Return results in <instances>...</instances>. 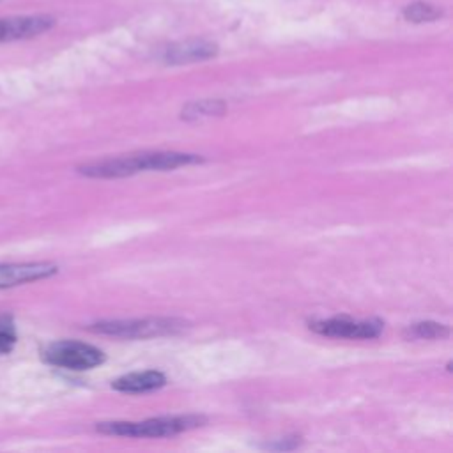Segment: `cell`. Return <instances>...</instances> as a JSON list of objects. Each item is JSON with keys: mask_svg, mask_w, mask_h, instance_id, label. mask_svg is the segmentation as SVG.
I'll list each match as a JSON object with an SVG mask.
<instances>
[{"mask_svg": "<svg viewBox=\"0 0 453 453\" xmlns=\"http://www.w3.org/2000/svg\"><path fill=\"white\" fill-rule=\"evenodd\" d=\"M449 334V329L448 326L444 324H439V322H432V320H426V322H416L412 326L407 327L405 331V336L409 338H419V340H441V338H446Z\"/></svg>", "mask_w": 453, "mask_h": 453, "instance_id": "cell-9", "label": "cell"}, {"mask_svg": "<svg viewBox=\"0 0 453 453\" xmlns=\"http://www.w3.org/2000/svg\"><path fill=\"white\" fill-rule=\"evenodd\" d=\"M18 340L14 319L9 313H0V354H9Z\"/></svg>", "mask_w": 453, "mask_h": 453, "instance_id": "cell-12", "label": "cell"}, {"mask_svg": "<svg viewBox=\"0 0 453 453\" xmlns=\"http://www.w3.org/2000/svg\"><path fill=\"white\" fill-rule=\"evenodd\" d=\"M57 273H58V265L51 262L0 264V288H11V287L39 281Z\"/></svg>", "mask_w": 453, "mask_h": 453, "instance_id": "cell-6", "label": "cell"}, {"mask_svg": "<svg viewBox=\"0 0 453 453\" xmlns=\"http://www.w3.org/2000/svg\"><path fill=\"white\" fill-rule=\"evenodd\" d=\"M310 329L322 336H331V338L370 340V338H377L382 333L384 324L379 319L354 320L350 317H333V319L310 322Z\"/></svg>", "mask_w": 453, "mask_h": 453, "instance_id": "cell-4", "label": "cell"}, {"mask_svg": "<svg viewBox=\"0 0 453 453\" xmlns=\"http://www.w3.org/2000/svg\"><path fill=\"white\" fill-rule=\"evenodd\" d=\"M0 2H2V0H0Z\"/></svg>", "mask_w": 453, "mask_h": 453, "instance_id": "cell-13", "label": "cell"}, {"mask_svg": "<svg viewBox=\"0 0 453 453\" xmlns=\"http://www.w3.org/2000/svg\"><path fill=\"white\" fill-rule=\"evenodd\" d=\"M403 16L409 21L423 23V21L437 19L441 16V9H437V5H432L428 2H414L403 9Z\"/></svg>", "mask_w": 453, "mask_h": 453, "instance_id": "cell-10", "label": "cell"}, {"mask_svg": "<svg viewBox=\"0 0 453 453\" xmlns=\"http://www.w3.org/2000/svg\"><path fill=\"white\" fill-rule=\"evenodd\" d=\"M42 359L57 368L83 372L103 365L106 356L101 349L90 343L78 340H58L46 345L42 350Z\"/></svg>", "mask_w": 453, "mask_h": 453, "instance_id": "cell-3", "label": "cell"}, {"mask_svg": "<svg viewBox=\"0 0 453 453\" xmlns=\"http://www.w3.org/2000/svg\"><path fill=\"white\" fill-rule=\"evenodd\" d=\"M205 423L203 416H163L143 421H101L96 423V430L106 435L122 437H170L186 430H193Z\"/></svg>", "mask_w": 453, "mask_h": 453, "instance_id": "cell-1", "label": "cell"}, {"mask_svg": "<svg viewBox=\"0 0 453 453\" xmlns=\"http://www.w3.org/2000/svg\"><path fill=\"white\" fill-rule=\"evenodd\" d=\"M218 53V48L214 42L209 41H186L170 46L165 51V60L170 64H188L196 60L211 58Z\"/></svg>", "mask_w": 453, "mask_h": 453, "instance_id": "cell-8", "label": "cell"}, {"mask_svg": "<svg viewBox=\"0 0 453 453\" xmlns=\"http://www.w3.org/2000/svg\"><path fill=\"white\" fill-rule=\"evenodd\" d=\"M55 18L50 14H23L0 18V44L27 41L46 34L55 27Z\"/></svg>", "mask_w": 453, "mask_h": 453, "instance_id": "cell-5", "label": "cell"}, {"mask_svg": "<svg viewBox=\"0 0 453 453\" xmlns=\"http://www.w3.org/2000/svg\"><path fill=\"white\" fill-rule=\"evenodd\" d=\"M166 384V377L157 370L126 373L111 382V388L120 393H147Z\"/></svg>", "mask_w": 453, "mask_h": 453, "instance_id": "cell-7", "label": "cell"}, {"mask_svg": "<svg viewBox=\"0 0 453 453\" xmlns=\"http://www.w3.org/2000/svg\"><path fill=\"white\" fill-rule=\"evenodd\" d=\"M188 324L180 319L168 317H150V319H117L101 320L92 324L88 329L99 334L117 336V338H154L165 334H177L184 331Z\"/></svg>", "mask_w": 453, "mask_h": 453, "instance_id": "cell-2", "label": "cell"}, {"mask_svg": "<svg viewBox=\"0 0 453 453\" xmlns=\"http://www.w3.org/2000/svg\"><path fill=\"white\" fill-rule=\"evenodd\" d=\"M225 111V104L221 101H198L191 103L182 110L184 119H196V117H209V115H221Z\"/></svg>", "mask_w": 453, "mask_h": 453, "instance_id": "cell-11", "label": "cell"}]
</instances>
